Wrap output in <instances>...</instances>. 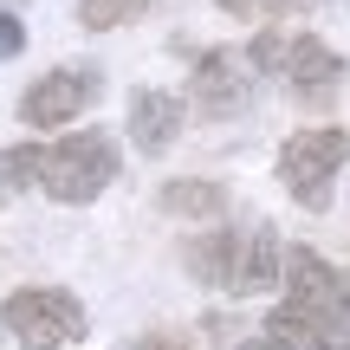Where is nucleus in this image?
Segmentation results:
<instances>
[{"mask_svg":"<svg viewBox=\"0 0 350 350\" xmlns=\"http://www.w3.org/2000/svg\"><path fill=\"white\" fill-rule=\"evenodd\" d=\"M91 85H98L91 72H78V65H59V72H46V78H33V85H26L20 117H26L33 130H59V124H72V117L91 104Z\"/></svg>","mask_w":350,"mask_h":350,"instance_id":"8","label":"nucleus"},{"mask_svg":"<svg viewBox=\"0 0 350 350\" xmlns=\"http://www.w3.org/2000/svg\"><path fill=\"white\" fill-rule=\"evenodd\" d=\"M247 59L260 78H279V59H286V33H253L247 39Z\"/></svg>","mask_w":350,"mask_h":350,"instance_id":"15","label":"nucleus"},{"mask_svg":"<svg viewBox=\"0 0 350 350\" xmlns=\"http://www.w3.org/2000/svg\"><path fill=\"white\" fill-rule=\"evenodd\" d=\"M156 0H78V20H85V33H111V26H130L143 20Z\"/></svg>","mask_w":350,"mask_h":350,"instance_id":"13","label":"nucleus"},{"mask_svg":"<svg viewBox=\"0 0 350 350\" xmlns=\"http://www.w3.org/2000/svg\"><path fill=\"white\" fill-rule=\"evenodd\" d=\"M182 260H188V273H195L201 286L227 292V273H234V227H208V234H195Z\"/></svg>","mask_w":350,"mask_h":350,"instance_id":"11","label":"nucleus"},{"mask_svg":"<svg viewBox=\"0 0 350 350\" xmlns=\"http://www.w3.org/2000/svg\"><path fill=\"white\" fill-rule=\"evenodd\" d=\"M0 325H7V338L20 350H65L91 331V318L65 286H20L0 305Z\"/></svg>","mask_w":350,"mask_h":350,"instance_id":"2","label":"nucleus"},{"mask_svg":"<svg viewBox=\"0 0 350 350\" xmlns=\"http://www.w3.org/2000/svg\"><path fill=\"white\" fill-rule=\"evenodd\" d=\"M221 13H234V20H247V26H273L279 13H292V0H214Z\"/></svg>","mask_w":350,"mask_h":350,"instance_id":"14","label":"nucleus"},{"mask_svg":"<svg viewBox=\"0 0 350 350\" xmlns=\"http://www.w3.org/2000/svg\"><path fill=\"white\" fill-rule=\"evenodd\" d=\"M350 163V137L338 124H318V130H299V137L279 143V182L286 195H299V208H331V175Z\"/></svg>","mask_w":350,"mask_h":350,"instance_id":"4","label":"nucleus"},{"mask_svg":"<svg viewBox=\"0 0 350 350\" xmlns=\"http://www.w3.org/2000/svg\"><path fill=\"white\" fill-rule=\"evenodd\" d=\"M163 214H175V221H221L227 208V188L208 182V175H175V182H163Z\"/></svg>","mask_w":350,"mask_h":350,"instance_id":"10","label":"nucleus"},{"mask_svg":"<svg viewBox=\"0 0 350 350\" xmlns=\"http://www.w3.org/2000/svg\"><path fill=\"white\" fill-rule=\"evenodd\" d=\"M182 117L188 104L175 98V91H137L130 98V143H137L143 156H163L175 137H182Z\"/></svg>","mask_w":350,"mask_h":350,"instance_id":"9","label":"nucleus"},{"mask_svg":"<svg viewBox=\"0 0 350 350\" xmlns=\"http://www.w3.org/2000/svg\"><path fill=\"white\" fill-rule=\"evenodd\" d=\"M26 188H39V143H13V150H0V208L20 201Z\"/></svg>","mask_w":350,"mask_h":350,"instance_id":"12","label":"nucleus"},{"mask_svg":"<svg viewBox=\"0 0 350 350\" xmlns=\"http://www.w3.org/2000/svg\"><path fill=\"white\" fill-rule=\"evenodd\" d=\"M20 46H26V26L13 20V13H0V59H13Z\"/></svg>","mask_w":350,"mask_h":350,"instance_id":"17","label":"nucleus"},{"mask_svg":"<svg viewBox=\"0 0 350 350\" xmlns=\"http://www.w3.org/2000/svg\"><path fill=\"white\" fill-rule=\"evenodd\" d=\"M286 279V247L266 221L234 227V273H227V299H253V292H273Z\"/></svg>","mask_w":350,"mask_h":350,"instance_id":"7","label":"nucleus"},{"mask_svg":"<svg viewBox=\"0 0 350 350\" xmlns=\"http://www.w3.org/2000/svg\"><path fill=\"white\" fill-rule=\"evenodd\" d=\"M279 286H286V305H299L318 331L350 344V273H338L318 247H286V279Z\"/></svg>","mask_w":350,"mask_h":350,"instance_id":"3","label":"nucleus"},{"mask_svg":"<svg viewBox=\"0 0 350 350\" xmlns=\"http://www.w3.org/2000/svg\"><path fill=\"white\" fill-rule=\"evenodd\" d=\"M117 182V137L104 130H78L65 143H39V188L59 208H85Z\"/></svg>","mask_w":350,"mask_h":350,"instance_id":"1","label":"nucleus"},{"mask_svg":"<svg viewBox=\"0 0 350 350\" xmlns=\"http://www.w3.org/2000/svg\"><path fill=\"white\" fill-rule=\"evenodd\" d=\"M279 85H286L299 104H312V111H331V104H338V85H344V59L325 46V39H312V33H286Z\"/></svg>","mask_w":350,"mask_h":350,"instance_id":"5","label":"nucleus"},{"mask_svg":"<svg viewBox=\"0 0 350 350\" xmlns=\"http://www.w3.org/2000/svg\"><path fill=\"white\" fill-rule=\"evenodd\" d=\"M253 59H247V46H201V52H188V98L201 104V111H234L240 98H247V85H253Z\"/></svg>","mask_w":350,"mask_h":350,"instance_id":"6","label":"nucleus"},{"mask_svg":"<svg viewBox=\"0 0 350 350\" xmlns=\"http://www.w3.org/2000/svg\"><path fill=\"white\" fill-rule=\"evenodd\" d=\"M240 350H292V344H273V338H266V331H260V338H247Z\"/></svg>","mask_w":350,"mask_h":350,"instance_id":"18","label":"nucleus"},{"mask_svg":"<svg viewBox=\"0 0 350 350\" xmlns=\"http://www.w3.org/2000/svg\"><path fill=\"white\" fill-rule=\"evenodd\" d=\"M130 350H195V344L182 331H143V338H130Z\"/></svg>","mask_w":350,"mask_h":350,"instance_id":"16","label":"nucleus"}]
</instances>
